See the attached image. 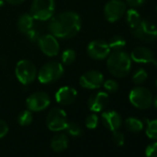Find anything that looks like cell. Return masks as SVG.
I'll return each mask as SVG.
<instances>
[{
  "label": "cell",
  "instance_id": "6da1fadb",
  "mask_svg": "<svg viewBox=\"0 0 157 157\" xmlns=\"http://www.w3.org/2000/svg\"><path fill=\"white\" fill-rule=\"evenodd\" d=\"M82 28V19L72 10L63 11L50 19L48 30L51 34L60 39H70L76 36Z\"/></svg>",
  "mask_w": 157,
  "mask_h": 157
},
{
  "label": "cell",
  "instance_id": "7a4b0ae2",
  "mask_svg": "<svg viewBox=\"0 0 157 157\" xmlns=\"http://www.w3.org/2000/svg\"><path fill=\"white\" fill-rule=\"evenodd\" d=\"M130 56L123 51L117 50L109 54L106 60L108 71L117 78H124L128 75L131 69Z\"/></svg>",
  "mask_w": 157,
  "mask_h": 157
},
{
  "label": "cell",
  "instance_id": "3957f363",
  "mask_svg": "<svg viewBox=\"0 0 157 157\" xmlns=\"http://www.w3.org/2000/svg\"><path fill=\"white\" fill-rule=\"evenodd\" d=\"M63 74L64 67L60 62L49 61L41 67L37 73V78L42 84H51L57 82Z\"/></svg>",
  "mask_w": 157,
  "mask_h": 157
},
{
  "label": "cell",
  "instance_id": "277c9868",
  "mask_svg": "<svg viewBox=\"0 0 157 157\" xmlns=\"http://www.w3.org/2000/svg\"><path fill=\"white\" fill-rule=\"evenodd\" d=\"M15 75L22 85H29L37 78V68L31 60L21 59L16 65Z\"/></svg>",
  "mask_w": 157,
  "mask_h": 157
},
{
  "label": "cell",
  "instance_id": "5b68a950",
  "mask_svg": "<svg viewBox=\"0 0 157 157\" xmlns=\"http://www.w3.org/2000/svg\"><path fill=\"white\" fill-rule=\"evenodd\" d=\"M55 10V0H33L31 6V15L34 20L45 21L54 16Z\"/></svg>",
  "mask_w": 157,
  "mask_h": 157
},
{
  "label": "cell",
  "instance_id": "8992f818",
  "mask_svg": "<svg viewBox=\"0 0 157 157\" xmlns=\"http://www.w3.org/2000/svg\"><path fill=\"white\" fill-rule=\"evenodd\" d=\"M129 102L133 106L140 110H146L152 105V94L145 87L138 86L133 88L128 95Z\"/></svg>",
  "mask_w": 157,
  "mask_h": 157
},
{
  "label": "cell",
  "instance_id": "52a82bcc",
  "mask_svg": "<svg viewBox=\"0 0 157 157\" xmlns=\"http://www.w3.org/2000/svg\"><path fill=\"white\" fill-rule=\"evenodd\" d=\"M132 35L144 43H151L157 39V27L148 20H142L141 22L132 29Z\"/></svg>",
  "mask_w": 157,
  "mask_h": 157
},
{
  "label": "cell",
  "instance_id": "ba28073f",
  "mask_svg": "<svg viewBox=\"0 0 157 157\" xmlns=\"http://www.w3.org/2000/svg\"><path fill=\"white\" fill-rule=\"evenodd\" d=\"M47 128L52 131H60L66 129L67 125V117L66 112L58 107L51 109L46 117Z\"/></svg>",
  "mask_w": 157,
  "mask_h": 157
},
{
  "label": "cell",
  "instance_id": "9c48e42d",
  "mask_svg": "<svg viewBox=\"0 0 157 157\" xmlns=\"http://www.w3.org/2000/svg\"><path fill=\"white\" fill-rule=\"evenodd\" d=\"M126 9V4L121 0H110L104 9L105 18L109 22H116L124 16Z\"/></svg>",
  "mask_w": 157,
  "mask_h": 157
},
{
  "label": "cell",
  "instance_id": "30bf717a",
  "mask_svg": "<svg viewBox=\"0 0 157 157\" xmlns=\"http://www.w3.org/2000/svg\"><path fill=\"white\" fill-rule=\"evenodd\" d=\"M111 49L108 45V43L102 39L94 40L89 43L87 46L88 56L94 60H103L107 58Z\"/></svg>",
  "mask_w": 157,
  "mask_h": 157
},
{
  "label": "cell",
  "instance_id": "8fae6325",
  "mask_svg": "<svg viewBox=\"0 0 157 157\" xmlns=\"http://www.w3.org/2000/svg\"><path fill=\"white\" fill-rule=\"evenodd\" d=\"M104 82V75L98 70H88L83 73L78 80L80 85L88 90L99 89L103 85Z\"/></svg>",
  "mask_w": 157,
  "mask_h": 157
},
{
  "label": "cell",
  "instance_id": "7c38bea8",
  "mask_svg": "<svg viewBox=\"0 0 157 157\" xmlns=\"http://www.w3.org/2000/svg\"><path fill=\"white\" fill-rule=\"evenodd\" d=\"M50 97L45 92H35L26 99V106L32 112H40L50 105Z\"/></svg>",
  "mask_w": 157,
  "mask_h": 157
},
{
  "label": "cell",
  "instance_id": "4fadbf2b",
  "mask_svg": "<svg viewBox=\"0 0 157 157\" xmlns=\"http://www.w3.org/2000/svg\"><path fill=\"white\" fill-rule=\"evenodd\" d=\"M38 44H39L41 51L49 57L57 56L60 50L59 43L56 37H55L51 33L41 35L38 41Z\"/></svg>",
  "mask_w": 157,
  "mask_h": 157
},
{
  "label": "cell",
  "instance_id": "5bb4252c",
  "mask_svg": "<svg viewBox=\"0 0 157 157\" xmlns=\"http://www.w3.org/2000/svg\"><path fill=\"white\" fill-rule=\"evenodd\" d=\"M109 103V96L105 92H97L88 99V107L92 112H102Z\"/></svg>",
  "mask_w": 157,
  "mask_h": 157
},
{
  "label": "cell",
  "instance_id": "9a60e30c",
  "mask_svg": "<svg viewBox=\"0 0 157 157\" xmlns=\"http://www.w3.org/2000/svg\"><path fill=\"white\" fill-rule=\"evenodd\" d=\"M130 58L136 63L153 64L156 57L150 48L145 46H138L132 50L130 54Z\"/></svg>",
  "mask_w": 157,
  "mask_h": 157
},
{
  "label": "cell",
  "instance_id": "2e32d148",
  "mask_svg": "<svg viewBox=\"0 0 157 157\" xmlns=\"http://www.w3.org/2000/svg\"><path fill=\"white\" fill-rule=\"evenodd\" d=\"M78 96L77 90L70 86H63L56 93V101L61 105H69L73 104Z\"/></svg>",
  "mask_w": 157,
  "mask_h": 157
},
{
  "label": "cell",
  "instance_id": "e0dca14e",
  "mask_svg": "<svg viewBox=\"0 0 157 157\" xmlns=\"http://www.w3.org/2000/svg\"><path fill=\"white\" fill-rule=\"evenodd\" d=\"M101 118H102L103 125L111 131L119 129V128L122 125L121 116L114 110H108L104 112L102 114Z\"/></svg>",
  "mask_w": 157,
  "mask_h": 157
},
{
  "label": "cell",
  "instance_id": "ac0fdd59",
  "mask_svg": "<svg viewBox=\"0 0 157 157\" xmlns=\"http://www.w3.org/2000/svg\"><path fill=\"white\" fill-rule=\"evenodd\" d=\"M33 17L31 15V13H23L21 14L17 21V27L20 33L25 34L28 31H30L32 28H33Z\"/></svg>",
  "mask_w": 157,
  "mask_h": 157
},
{
  "label": "cell",
  "instance_id": "d6986e66",
  "mask_svg": "<svg viewBox=\"0 0 157 157\" xmlns=\"http://www.w3.org/2000/svg\"><path fill=\"white\" fill-rule=\"evenodd\" d=\"M68 146V139L65 134H57L54 136L50 142L51 149L56 152L65 151Z\"/></svg>",
  "mask_w": 157,
  "mask_h": 157
},
{
  "label": "cell",
  "instance_id": "ffe728a7",
  "mask_svg": "<svg viewBox=\"0 0 157 157\" xmlns=\"http://www.w3.org/2000/svg\"><path fill=\"white\" fill-rule=\"evenodd\" d=\"M126 20H127V22H128V26L131 29L136 28L142 21L141 18H140V13L136 10H134L133 8L127 10V12H126Z\"/></svg>",
  "mask_w": 157,
  "mask_h": 157
},
{
  "label": "cell",
  "instance_id": "44dd1931",
  "mask_svg": "<svg viewBox=\"0 0 157 157\" xmlns=\"http://www.w3.org/2000/svg\"><path fill=\"white\" fill-rule=\"evenodd\" d=\"M125 127L128 131L133 133H138L143 129L144 126L141 120L136 117H128L125 120Z\"/></svg>",
  "mask_w": 157,
  "mask_h": 157
},
{
  "label": "cell",
  "instance_id": "7402d4cb",
  "mask_svg": "<svg viewBox=\"0 0 157 157\" xmlns=\"http://www.w3.org/2000/svg\"><path fill=\"white\" fill-rule=\"evenodd\" d=\"M108 45L111 50H114V51L122 50L126 45V40L121 35H115L110 38L108 42Z\"/></svg>",
  "mask_w": 157,
  "mask_h": 157
},
{
  "label": "cell",
  "instance_id": "603a6c76",
  "mask_svg": "<svg viewBox=\"0 0 157 157\" xmlns=\"http://www.w3.org/2000/svg\"><path fill=\"white\" fill-rule=\"evenodd\" d=\"M76 59V52L73 49L67 48L61 54V64L65 66L71 65Z\"/></svg>",
  "mask_w": 157,
  "mask_h": 157
},
{
  "label": "cell",
  "instance_id": "cb8c5ba5",
  "mask_svg": "<svg viewBox=\"0 0 157 157\" xmlns=\"http://www.w3.org/2000/svg\"><path fill=\"white\" fill-rule=\"evenodd\" d=\"M18 122L22 127L29 126L33 122V114H32V111H30L29 109L28 110L21 111L20 113V115L18 116Z\"/></svg>",
  "mask_w": 157,
  "mask_h": 157
},
{
  "label": "cell",
  "instance_id": "d4e9b609",
  "mask_svg": "<svg viewBox=\"0 0 157 157\" xmlns=\"http://www.w3.org/2000/svg\"><path fill=\"white\" fill-rule=\"evenodd\" d=\"M148 78V74H147V71L143 68H139L137 69L133 76H132V82L135 83V84H142Z\"/></svg>",
  "mask_w": 157,
  "mask_h": 157
},
{
  "label": "cell",
  "instance_id": "484cf974",
  "mask_svg": "<svg viewBox=\"0 0 157 157\" xmlns=\"http://www.w3.org/2000/svg\"><path fill=\"white\" fill-rule=\"evenodd\" d=\"M146 135L154 140H157V119L151 120L148 123L146 128Z\"/></svg>",
  "mask_w": 157,
  "mask_h": 157
},
{
  "label": "cell",
  "instance_id": "4316f807",
  "mask_svg": "<svg viewBox=\"0 0 157 157\" xmlns=\"http://www.w3.org/2000/svg\"><path fill=\"white\" fill-rule=\"evenodd\" d=\"M66 130L67 131L68 134H70L71 136H74V137H78L82 134V128L74 122H67Z\"/></svg>",
  "mask_w": 157,
  "mask_h": 157
},
{
  "label": "cell",
  "instance_id": "83f0119b",
  "mask_svg": "<svg viewBox=\"0 0 157 157\" xmlns=\"http://www.w3.org/2000/svg\"><path fill=\"white\" fill-rule=\"evenodd\" d=\"M98 123H99V117L96 114H91L89 115L86 119H85V126L88 128H91V129H94L97 126H98Z\"/></svg>",
  "mask_w": 157,
  "mask_h": 157
},
{
  "label": "cell",
  "instance_id": "f1b7e54d",
  "mask_svg": "<svg viewBox=\"0 0 157 157\" xmlns=\"http://www.w3.org/2000/svg\"><path fill=\"white\" fill-rule=\"evenodd\" d=\"M103 86L105 88V90L108 93L114 94L117 93L118 90V83L115 81V80H107L105 82H104Z\"/></svg>",
  "mask_w": 157,
  "mask_h": 157
},
{
  "label": "cell",
  "instance_id": "f546056e",
  "mask_svg": "<svg viewBox=\"0 0 157 157\" xmlns=\"http://www.w3.org/2000/svg\"><path fill=\"white\" fill-rule=\"evenodd\" d=\"M112 140L117 146H123L125 143V136L121 131H118V129L113 131Z\"/></svg>",
  "mask_w": 157,
  "mask_h": 157
},
{
  "label": "cell",
  "instance_id": "4dcf8cb0",
  "mask_svg": "<svg viewBox=\"0 0 157 157\" xmlns=\"http://www.w3.org/2000/svg\"><path fill=\"white\" fill-rule=\"evenodd\" d=\"M25 35H26L27 39H28L30 42H32V43H36V42H38L39 39H40V37H41L40 33H39L37 30L33 29V28H32L30 31H28V32L25 33Z\"/></svg>",
  "mask_w": 157,
  "mask_h": 157
},
{
  "label": "cell",
  "instance_id": "1f68e13d",
  "mask_svg": "<svg viewBox=\"0 0 157 157\" xmlns=\"http://www.w3.org/2000/svg\"><path fill=\"white\" fill-rule=\"evenodd\" d=\"M145 154L147 157H157V140L147 146Z\"/></svg>",
  "mask_w": 157,
  "mask_h": 157
},
{
  "label": "cell",
  "instance_id": "d6a6232c",
  "mask_svg": "<svg viewBox=\"0 0 157 157\" xmlns=\"http://www.w3.org/2000/svg\"><path fill=\"white\" fill-rule=\"evenodd\" d=\"M9 132V126L6 121L0 119V139L4 138Z\"/></svg>",
  "mask_w": 157,
  "mask_h": 157
},
{
  "label": "cell",
  "instance_id": "836d02e7",
  "mask_svg": "<svg viewBox=\"0 0 157 157\" xmlns=\"http://www.w3.org/2000/svg\"><path fill=\"white\" fill-rule=\"evenodd\" d=\"M127 3L131 8H138L145 3V0H127Z\"/></svg>",
  "mask_w": 157,
  "mask_h": 157
},
{
  "label": "cell",
  "instance_id": "e575fe53",
  "mask_svg": "<svg viewBox=\"0 0 157 157\" xmlns=\"http://www.w3.org/2000/svg\"><path fill=\"white\" fill-rule=\"evenodd\" d=\"M6 1H8L11 5H20V4L23 3L25 0H6Z\"/></svg>",
  "mask_w": 157,
  "mask_h": 157
},
{
  "label": "cell",
  "instance_id": "d590c367",
  "mask_svg": "<svg viewBox=\"0 0 157 157\" xmlns=\"http://www.w3.org/2000/svg\"><path fill=\"white\" fill-rule=\"evenodd\" d=\"M152 103H153L154 107L157 109V94H156V96L154 97V99H152Z\"/></svg>",
  "mask_w": 157,
  "mask_h": 157
},
{
  "label": "cell",
  "instance_id": "8d00e7d4",
  "mask_svg": "<svg viewBox=\"0 0 157 157\" xmlns=\"http://www.w3.org/2000/svg\"><path fill=\"white\" fill-rule=\"evenodd\" d=\"M3 5H4V0H0V8L3 7Z\"/></svg>",
  "mask_w": 157,
  "mask_h": 157
},
{
  "label": "cell",
  "instance_id": "74e56055",
  "mask_svg": "<svg viewBox=\"0 0 157 157\" xmlns=\"http://www.w3.org/2000/svg\"><path fill=\"white\" fill-rule=\"evenodd\" d=\"M153 65L157 67V58H155V60H154V62H153Z\"/></svg>",
  "mask_w": 157,
  "mask_h": 157
},
{
  "label": "cell",
  "instance_id": "f35d334b",
  "mask_svg": "<svg viewBox=\"0 0 157 157\" xmlns=\"http://www.w3.org/2000/svg\"><path fill=\"white\" fill-rule=\"evenodd\" d=\"M155 85H156V87H157V78H156V81H155Z\"/></svg>",
  "mask_w": 157,
  "mask_h": 157
},
{
  "label": "cell",
  "instance_id": "ab89813d",
  "mask_svg": "<svg viewBox=\"0 0 157 157\" xmlns=\"http://www.w3.org/2000/svg\"><path fill=\"white\" fill-rule=\"evenodd\" d=\"M156 12H157V7H156Z\"/></svg>",
  "mask_w": 157,
  "mask_h": 157
}]
</instances>
